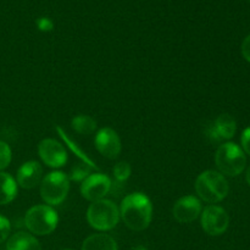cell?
I'll list each match as a JSON object with an SVG mask.
<instances>
[{"instance_id":"obj_1","label":"cell","mask_w":250,"mask_h":250,"mask_svg":"<svg viewBox=\"0 0 250 250\" xmlns=\"http://www.w3.org/2000/svg\"><path fill=\"white\" fill-rule=\"evenodd\" d=\"M120 217L132 231H144L153 219V205L143 193L126 195L120 208Z\"/></svg>"},{"instance_id":"obj_2","label":"cell","mask_w":250,"mask_h":250,"mask_svg":"<svg viewBox=\"0 0 250 250\" xmlns=\"http://www.w3.org/2000/svg\"><path fill=\"white\" fill-rule=\"evenodd\" d=\"M229 182L219 171L208 170L198 176L195 181V192L200 199L207 203H219L229 194Z\"/></svg>"},{"instance_id":"obj_3","label":"cell","mask_w":250,"mask_h":250,"mask_svg":"<svg viewBox=\"0 0 250 250\" xmlns=\"http://www.w3.org/2000/svg\"><path fill=\"white\" fill-rule=\"evenodd\" d=\"M215 164L220 173L229 177H236L246 168L247 158L244 151L236 143L229 142L219 146L215 155Z\"/></svg>"},{"instance_id":"obj_4","label":"cell","mask_w":250,"mask_h":250,"mask_svg":"<svg viewBox=\"0 0 250 250\" xmlns=\"http://www.w3.org/2000/svg\"><path fill=\"white\" fill-rule=\"evenodd\" d=\"M87 220L88 224L98 231H110L119 224L120 210L111 200H98L88 208Z\"/></svg>"},{"instance_id":"obj_5","label":"cell","mask_w":250,"mask_h":250,"mask_svg":"<svg viewBox=\"0 0 250 250\" xmlns=\"http://www.w3.org/2000/svg\"><path fill=\"white\" fill-rule=\"evenodd\" d=\"M59 217L55 210L48 205H36L26 212L24 225L31 233L46 236L55 231Z\"/></svg>"},{"instance_id":"obj_6","label":"cell","mask_w":250,"mask_h":250,"mask_svg":"<svg viewBox=\"0 0 250 250\" xmlns=\"http://www.w3.org/2000/svg\"><path fill=\"white\" fill-rule=\"evenodd\" d=\"M70 189L68 176L61 171H54L46 175L41 183L42 199L49 205H60L67 197Z\"/></svg>"},{"instance_id":"obj_7","label":"cell","mask_w":250,"mask_h":250,"mask_svg":"<svg viewBox=\"0 0 250 250\" xmlns=\"http://www.w3.org/2000/svg\"><path fill=\"white\" fill-rule=\"evenodd\" d=\"M229 216L226 210L217 205H209L203 210L202 227L209 236H220L229 229Z\"/></svg>"},{"instance_id":"obj_8","label":"cell","mask_w":250,"mask_h":250,"mask_svg":"<svg viewBox=\"0 0 250 250\" xmlns=\"http://www.w3.org/2000/svg\"><path fill=\"white\" fill-rule=\"evenodd\" d=\"M111 180L104 173H90L81 185V194L89 202H98L104 199L111 190Z\"/></svg>"},{"instance_id":"obj_9","label":"cell","mask_w":250,"mask_h":250,"mask_svg":"<svg viewBox=\"0 0 250 250\" xmlns=\"http://www.w3.org/2000/svg\"><path fill=\"white\" fill-rule=\"evenodd\" d=\"M38 153L41 159L49 167H62L67 161V154L65 148L56 139H43L38 146Z\"/></svg>"},{"instance_id":"obj_10","label":"cell","mask_w":250,"mask_h":250,"mask_svg":"<svg viewBox=\"0 0 250 250\" xmlns=\"http://www.w3.org/2000/svg\"><path fill=\"white\" fill-rule=\"evenodd\" d=\"M173 217L181 224H189L199 217L202 214V204L198 198L193 195H186L178 199L172 209Z\"/></svg>"},{"instance_id":"obj_11","label":"cell","mask_w":250,"mask_h":250,"mask_svg":"<svg viewBox=\"0 0 250 250\" xmlns=\"http://www.w3.org/2000/svg\"><path fill=\"white\" fill-rule=\"evenodd\" d=\"M95 146L103 156L116 159L121 153V141L112 128H102L95 136Z\"/></svg>"},{"instance_id":"obj_12","label":"cell","mask_w":250,"mask_h":250,"mask_svg":"<svg viewBox=\"0 0 250 250\" xmlns=\"http://www.w3.org/2000/svg\"><path fill=\"white\" fill-rule=\"evenodd\" d=\"M237 131V124L236 120L229 114H222L215 120L212 126L210 127L208 131V136L211 137L214 142L222 141V139H229L233 138Z\"/></svg>"},{"instance_id":"obj_13","label":"cell","mask_w":250,"mask_h":250,"mask_svg":"<svg viewBox=\"0 0 250 250\" xmlns=\"http://www.w3.org/2000/svg\"><path fill=\"white\" fill-rule=\"evenodd\" d=\"M43 175V167L37 161H27L17 171V183L24 189H32L39 185Z\"/></svg>"},{"instance_id":"obj_14","label":"cell","mask_w":250,"mask_h":250,"mask_svg":"<svg viewBox=\"0 0 250 250\" xmlns=\"http://www.w3.org/2000/svg\"><path fill=\"white\" fill-rule=\"evenodd\" d=\"M6 250H42L38 239L27 232L12 234L6 243Z\"/></svg>"},{"instance_id":"obj_15","label":"cell","mask_w":250,"mask_h":250,"mask_svg":"<svg viewBox=\"0 0 250 250\" xmlns=\"http://www.w3.org/2000/svg\"><path fill=\"white\" fill-rule=\"evenodd\" d=\"M82 250H117V243L109 234L95 233L85 238Z\"/></svg>"},{"instance_id":"obj_16","label":"cell","mask_w":250,"mask_h":250,"mask_svg":"<svg viewBox=\"0 0 250 250\" xmlns=\"http://www.w3.org/2000/svg\"><path fill=\"white\" fill-rule=\"evenodd\" d=\"M17 183L9 173L0 171V205H6L16 198Z\"/></svg>"},{"instance_id":"obj_17","label":"cell","mask_w":250,"mask_h":250,"mask_svg":"<svg viewBox=\"0 0 250 250\" xmlns=\"http://www.w3.org/2000/svg\"><path fill=\"white\" fill-rule=\"evenodd\" d=\"M71 125L77 133L85 134V136L94 133L97 129V121L88 115H78V116L73 117Z\"/></svg>"},{"instance_id":"obj_18","label":"cell","mask_w":250,"mask_h":250,"mask_svg":"<svg viewBox=\"0 0 250 250\" xmlns=\"http://www.w3.org/2000/svg\"><path fill=\"white\" fill-rule=\"evenodd\" d=\"M92 168L94 167L88 165L87 163L81 161V163L76 164V165L72 167V170H71L70 172V176H68V180L76 181V182H82V181H84L85 178L90 175Z\"/></svg>"},{"instance_id":"obj_19","label":"cell","mask_w":250,"mask_h":250,"mask_svg":"<svg viewBox=\"0 0 250 250\" xmlns=\"http://www.w3.org/2000/svg\"><path fill=\"white\" fill-rule=\"evenodd\" d=\"M58 132H59V133H60V136L62 137V139H63V141L66 142V146H67L68 148H70L71 150H72L73 153H75L76 155L78 156V158H80V159H82V161H83V163H87L88 165H90V166H93V167H95V168H97V166H95V165H94V163H93V161L90 160L89 158H88V155H87V154H85V153H83V151L81 150V149H80V146H78L77 144L75 143V142H73V141H71V139L68 138V137H67V134H65V133H63V132H62V129H61L60 127H58Z\"/></svg>"},{"instance_id":"obj_20","label":"cell","mask_w":250,"mask_h":250,"mask_svg":"<svg viewBox=\"0 0 250 250\" xmlns=\"http://www.w3.org/2000/svg\"><path fill=\"white\" fill-rule=\"evenodd\" d=\"M132 167L127 161H121V163H117L114 167V177L116 178L117 182H125L126 180H128V177L131 176Z\"/></svg>"},{"instance_id":"obj_21","label":"cell","mask_w":250,"mask_h":250,"mask_svg":"<svg viewBox=\"0 0 250 250\" xmlns=\"http://www.w3.org/2000/svg\"><path fill=\"white\" fill-rule=\"evenodd\" d=\"M11 149L5 142L0 141V171L6 168L11 163Z\"/></svg>"},{"instance_id":"obj_22","label":"cell","mask_w":250,"mask_h":250,"mask_svg":"<svg viewBox=\"0 0 250 250\" xmlns=\"http://www.w3.org/2000/svg\"><path fill=\"white\" fill-rule=\"evenodd\" d=\"M10 221L4 216H0V244L4 243L10 234Z\"/></svg>"},{"instance_id":"obj_23","label":"cell","mask_w":250,"mask_h":250,"mask_svg":"<svg viewBox=\"0 0 250 250\" xmlns=\"http://www.w3.org/2000/svg\"><path fill=\"white\" fill-rule=\"evenodd\" d=\"M242 148H243L244 153H247L250 156V127L246 128L242 133Z\"/></svg>"},{"instance_id":"obj_24","label":"cell","mask_w":250,"mask_h":250,"mask_svg":"<svg viewBox=\"0 0 250 250\" xmlns=\"http://www.w3.org/2000/svg\"><path fill=\"white\" fill-rule=\"evenodd\" d=\"M37 26H38V28L41 29V31L49 32L53 29L54 23L50 19H48V17H41V19L37 21Z\"/></svg>"},{"instance_id":"obj_25","label":"cell","mask_w":250,"mask_h":250,"mask_svg":"<svg viewBox=\"0 0 250 250\" xmlns=\"http://www.w3.org/2000/svg\"><path fill=\"white\" fill-rule=\"evenodd\" d=\"M242 54H243L244 59L250 62V34L242 43Z\"/></svg>"},{"instance_id":"obj_26","label":"cell","mask_w":250,"mask_h":250,"mask_svg":"<svg viewBox=\"0 0 250 250\" xmlns=\"http://www.w3.org/2000/svg\"><path fill=\"white\" fill-rule=\"evenodd\" d=\"M247 182H248V185L250 186V166H249L248 171H247Z\"/></svg>"},{"instance_id":"obj_27","label":"cell","mask_w":250,"mask_h":250,"mask_svg":"<svg viewBox=\"0 0 250 250\" xmlns=\"http://www.w3.org/2000/svg\"><path fill=\"white\" fill-rule=\"evenodd\" d=\"M65 250H71V249H65Z\"/></svg>"},{"instance_id":"obj_28","label":"cell","mask_w":250,"mask_h":250,"mask_svg":"<svg viewBox=\"0 0 250 250\" xmlns=\"http://www.w3.org/2000/svg\"><path fill=\"white\" fill-rule=\"evenodd\" d=\"M249 2H250V0H249Z\"/></svg>"}]
</instances>
